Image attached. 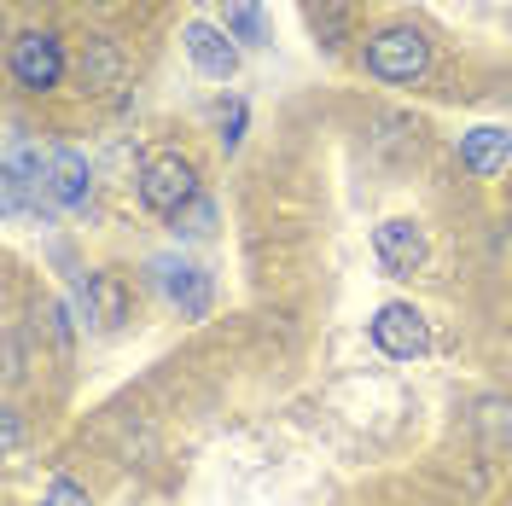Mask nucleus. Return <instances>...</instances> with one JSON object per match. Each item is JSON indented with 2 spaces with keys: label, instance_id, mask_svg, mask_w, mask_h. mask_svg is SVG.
Masks as SVG:
<instances>
[{
  "label": "nucleus",
  "instance_id": "nucleus-13",
  "mask_svg": "<svg viewBox=\"0 0 512 506\" xmlns=\"http://www.w3.org/2000/svg\"><path fill=\"white\" fill-rule=\"evenodd\" d=\"M210 233H216V204H210V198L198 192L187 210L175 216V239H210Z\"/></svg>",
  "mask_w": 512,
  "mask_h": 506
},
{
  "label": "nucleus",
  "instance_id": "nucleus-5",
  "mask_svg": "<svg viewBox=\"0 0 512 506\" xmlns=\"http://www.w3.org/2000/svg\"><path fill=\"white\" fill-rule=\"evenodd\" d=\"M152 274H158V291L169 297V309H175L181 320H204V315H210V303H216V285H210V274H204L198 262L158 256V262H152Z\"/></svg>",
  "mask_w": 512,
  "mask_h": 506
},
{
  "label": "nucleus",
  "instance_id": "nucleus-10",
  "mask_svg": "<svg viewBox=\"0 0 512 506\" xmlns=\"http://www.w3.org/2000/svg\"><path fill=\"white\" fill-rule=\"evenodd\" d=\"M512 158V134L507 128H472V134H460V163L472 169V175H501Z\"/></svg>",
  "mask_w": 512,
  "mask_h": 506
},
{
  "label": "nucleus",
  "instance_id": "nucleus-1",
  "mask_svg": "<svg viewBox=\"0 0 512 506\" xmlns=\"http://www.w3.org/2000/svg\"><path fill=\"white\" fill-rule=\"evenodd\" d=\"M361 64H367V76H379V82H419V76L431 70V41H425V30H414V24H390V30H379L367 41Z\"/></svg>",
  "mask_w": 512,
  "mask_h": 506
},
{
  "label": "nucleus",
  "instance_id": "nucleus-3",
  "mask_svg": "<svg viewBox=\"0 0 512 506\" xmlns=\"http://www.w3.org/2000/svg\"><path fill=\"white\" fill-rule=\"evenodd\" d=\"M64 41L53 30H24L12 41V53H6V70H12V82L24 88V94H47V88H59L64 82Z\"/></svg>",
  "mask_w": 512,
  "mask_h": 506
},
{
  "label": "nucleus",
  "instance_id": "nucleus-6",
  "mask_svg": "<svg viewBox=\"0 0 512 506\" xmlns=\"http://www.w3.org/2000/svg\"><path fill=\"white\" fill-rule=\"evenodd\" d=\"M373 256H379V268L390 280H408L425 268V256H431V239H425V227L408 222V216H390V222L373 227Z\"/></svg>",
  "mask_w": 512,
  "mask_h": 506
},
{
  "label": "nucleus",
  "instance_id": "nucleus-2",
  "mask_svg": "<svg viewBox=\"0 0 512 506\" xmlns=\"http://www.w3.org/2000/svg\"><path fill=\"white\" fill-rule=\"evenodd\" d=\"M134 192H140V204L152 210V216H181L192 198H198V169H192L181 152H163V158H146L140 163V181H134Z\"/></svg>",
  "mask_w": 512,
  "mask_h": 506
},
{
  "label": "nucleus",
  "instance_id": "nucleus-12",
  "mask_svg": "<svg viewBox=\"0 0 512 506\" xmlns=\"http://www.w3.org/2000/svg\"><path fill=\"white\" fill-rule=\"evenodd\" d=\"M227 35H233V41H251V47H262V41H268L262 6H256V0H227Z\"/></svg>",
  "mask_w": 512,
  "mask_h": 506
},
{
  "label": "nucleus",
  "instance_id": "nucleus-8",
  "mask_svg": "<svg viewBox=\"0 0 512 506\" xmlns=\"http://www.w3.org/2000/svg\"><path fill=\"white\" fill-rule=\"evenodd\" d=\"M181 47H187V59L198 64L204 76H216V82H227V76L239 70V47H233L227 24H204V18H192L187 30H181Z\"/></svg>",
  "mask_w": 512,
  "mask_h": 506
},
{
  "label": "nucleus",
  "instance_id": "nucleus-9",
  "mask_svg": "<svg viewBox=\"0 0 512 506\" xmlns=\"http://www.w3.org/2000/svg\"><path fill=\"white\" fill-rule=\"evenodd\" d=\"M47 198L59 204V210H88V198H94V175H88V158L82 152H47Z\"/></svg>",
  "mask_w": 512,
  "mask_h": 506
},
{
  "label": "nucleus",
  "instance_id": "nucleus-7",
  "mask_svg": "<svg viewBox=\"0 0 512 506\" xmlns=\"http://www.w3.org/2000/svg\"><path fill=\"white\" fill-rule=\"evenodd\" d=\"M373 344L390 361H419L431 349V320L419 315L414 303H384L379 315H373Z\"/></svg>",
  "mask_w": 512,
  "mask_h": 506
},
{
  "label": "nucleus",
  "instance_id": "nucleus-11",
  "mask_svg": "<svg viewBox=\"0 0 512 506\" xmlns=\"http://www.w3.org/2000/svg\"><path fill=\"white\" fill-rule=\"evenodd\" d=\"M76 76H82V88H111V82L123 76V53L111 47V35H88V41H82Z\"/></svg>",
  "mask_w": 512,
  "mask_h": 506
},
{
  "label": "nucleus",
  "instance_id": "nucleus-14",
  "mask_svg": "<svg viewBox=\"0 0 512 506\" xmlns=\"http://www.w3.org/2000/svg\"><path fill=\"white\" fill-rule=\"evenodd\" d=\"M245 123H251V111H245V99H233L222 111V146L227 152H239V140H245Z\"/></svg>",
  "mask_w": 512,
  "mask_h": 506
},
{
  "label": "nucleus",
  "instance_id": "nucleus-15",
  "mask_svg": "<svg viewBox=\"0 0 512 506\" xmlns=\"http://www.w3.org/2000/svg\"><path fill=\"white\" fill-rule=\"evenodd\" d=\"M41 506H88V489H82V483H70V477H53V483H47V495H41Z\"/></svg>",
  "mask_w": 512,
  "mask_h": 506
},
{
  "label": "nucleus",
  "instance_id": "nucleus-4",
  "mask_svg": "<svg viewBox=\"0 0 512 506\" xmlns=\"http://www.w3.org/2000/svg\"><path fill=\"white\" fill-rule=\"evenodd\" d=\"M76 309H82V326H94V332H123L128 315H134V291H128L123 274L99 268L76 285Z\"/></svg>",
  "mask_w": 512,
  "mask_h": 506
}]
</instances>
